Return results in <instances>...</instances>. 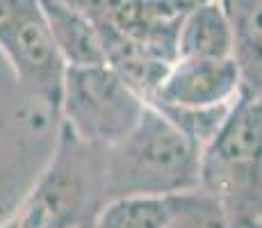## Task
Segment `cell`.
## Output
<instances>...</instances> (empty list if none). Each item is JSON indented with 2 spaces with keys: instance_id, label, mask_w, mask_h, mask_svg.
I'll return each instance as SVG.
<instances>
[{
  "instance_id": "9",
  "label": "cell",
  "mask_w": 262,
  "mask_h": 228,
  "mask_svg": "<svg viewBox=\"0 0 262 228\" xmlns=\"http://www.w3.org/2000/svg\"><path fill=\"white\" fill-rule=\"evenodd\" d=\"M230 55H233V25L219 0H210L183 14L178 28V57H230Z\"/></svg>"
},
{
  "instance_id": "4",
  "label": "cell",
  "mask_w": 262,
  "mask_h": 228,
  "mask_svg": "<svg viewBox=\"0 0 262 228\" xmlns=\"http://www.w3.org/2000/svg\"><path fill=\"white\" fill-rule=\"evenodd\" d=\"M146 100L110 64L67 69L59 116L80 139L100 149L130 133Z\"/></svg>"
},
{
  "instance_id": "18",
  "label": "cell",
  "mask_w": 262,
  "mask_h": 228,
  "mask_svg": "<svg viewBox=\"0 0 262 228\" xmlns=\"http://www.w3.org/2000/svg\"><path fill=\"white\" fill-rule=\"evenodd\" d=\"M219 3H221V5H224V7H226V5H228V3H230V0H219Z\"/></svg>"
},
{
  "instance_id": "3",
  "label": "cell",
  "mask_w": 262,
  "mask_h": 228,
  "mask_svg": "<svg viewBox=\"0 0 262 228\" xmlns=\"http://www.w3.org/2000/svg\"><path fill=\"white\" fill-rule=\"evenodd\" d=\"M105 203V149L62 123L53 158L14 215L23 228H75L94 224Z\"/></svg>"
},
{
  "instance_id": "17",
  "label": "cell",
  "mask_w": 262,
  "mask_h": 228,
  "mask_svg": "<svg viewBox=\"0 0 262 228\" xmlns=\"http://www.w3.org/2000/svg\"><path fill=\"white\" fill-rule=\"evenodd\" d=\"M75 228H94V224H84V226H75Z\"/></svg>"
},
{
  "instance_id": "15",
  "label": "cell",
  "mask_w": 262,
  "mask_h": 228,
  "mask_svg": "<svg viewBox=\"0 0 262 228\" xmlns=\"http://www.w3.org/2000/svg\"><path fill=\"white\" fill-rule=\"evenodd\" d=\"M0 228H23V226H21V221L16 219V215H12L7 221H3V224H0Z\"/></svg>"
},
{
  "instance_id": "16",
  "label": "cell",
  "mask_w": 262,
  "mask_h": 228,
  "mask_svg": "<svg viewBox=\"0 0 262 228\" xmlns=\"http://www.w3.org/2000/svg\"><path fill=\"white\" fill-rule=\"evenodd\" d=\"M244 228H262V221H251V224H246Z\"/></svg>"
},
{
  "instance_id": "2",
  "label": "cell",
  "mask_w": 262,
  "mask_h": 228,
  "mask_svg": "<svg viewBox=\"0 0 262 228\" xmlns=\"http://www.w3.org/2000/svg\"><path fill=\"white\" fill-rule=\"evenodd\" d=\"M230 228L262 221V96L242 89L224 126L201 151V182Z\"/></svg>"
},
{
  "instance_id": "12",
  "label": "cell",
  "mask_w": 262,
  "mask_h": 228,
  "mask_svg": "<svg viewBox=\"0 0 262 228\" xmlns=\"http://www.w3.org/2000/svg\"><path fill=\"white\" fill-rule=\"evenodd\" d=\"M235 100L233 103H224V105H212V108H167V105H155V108L167 116L180 133L185 137H189V139L203 151V146L208 144V141L219 133L221 126H224L226 116L230 114Z\"/></svg>"
},
{
  "instance_id": "13",
  "label": "cell",
  "mask_w": 262,
  "mask_h": 228,
  "mask_svg": "<svg viewBox=\"0 0 262 228\" xmlns=\"http://www.w3.org/2000/svg\"><path fill=\"white\" fill-rule=\"evenodd\" d=\"M167 228H230V224L214 199H210L205 192L194 190L178 194Z\"/></svg>"
},
{
  "instance_id": "10",
  "label": "cell",
  "mask_w": 262,
  "mask_h": 228,
  "mask_svg": "<svg viewBox=\"0 0 262 228\" xmlns=\"http://www.w3.org/2000/svg\"><path fill=\"white\" fill-rule=\"evenodd\" d=\"M233 57L242 71V89L262 96V0H230Z\"/></svg>"
},
{
  "instance_id": "6",
  "label": "cell",
  "mask_w": 262,
  "mask_h": 228,
  "mask_svg": "<svg viewBox=\"0 0 262 228\" xmlns=\"http://www.w3.org/2000/svg\"><path fill=\"white\" fill-rule=\"evenodd\" d=\"M87 14L100 34H119L146 46L160 57H178V28L183 14L160 0H62Z\"/></svg>"
},
{
  "instance_id": "8",
  "label": "cell",
  "mask_w": 262,
  "mask_h": 228,
  "mask_svg": "<svg viewBox=\"0 0 262 228\" xmlns=\"http://www.w3.org/2000/svg\"><path fill=\"white\" fill-rule=\"evenodd\" d=\"M41 9L67 69L107 64L100 32L87 14L62 0H41Z\"/></svg>"
},
{
  "instance_id": "14",
  "label": "cell",
  "mask_w": 262,
  "mask_h": 228,
  "mask_svg": "<svg viewBox=\"0 0 262 228\" xmlns=\"http://www.w3.org/2000/svg\"><path fill=\"white\" fill-rule=\"evenodd\" d=\"M160 3H162L164 7L173 9L176 14H185V12H189V9L199 7V5L210 3V0H160Z\"/></svg>"
},
{
  "instance_id": "7",
  "label": "cell",
  "mask_w": 262,
  "mask_h": 228,
  "mask_svg": "<svg viewBox=\"0 0 262 228\" xmlns=\"http://www.w3.org/2000/svg\"><path fill=\"white\" fill-rule=\"evenodd\" d=\"M242 94V71L235 57H176L153 105L167 108H212L233 103Z\"/></svg>"
},
{
  "instance_id": "11",
  "label": "cell",
  "mask_w": 262,
  "mask_h": 228,
  "mask_svg": "<svg viewBox=\"0 0 262 228\" xmlns=\"http://www.w3.org/2000/svg\"><path fill=\"white\" fill-rule=\"evenodd\" d=\"M178 196H133L103 205L94 228H167Z\"/></svg>"
},
{
  "instance_id": "1",
  "label": "cell",
  "mask_w": 262,
  "mask_h": 228,
  "mask_svg": "<svg viewBox=\"0 0 262 228\" xmlns=\"http://www.w3.org/2000/svg\"><path fill=\"white\" fill-rule=\"evenodd\" d=\"M201 149L155 105L146 103L137 123L105 149L107 203L133 196H178L199 190Z\"/></svg>"
},
{
  "instance_id": "5",
  "label": "cell",
  "mask_w": 262,
  "mask_h": 228,
  "mask_svg": "<svg viewBox=\"0 0 262 228\" xmlns=\"http://www.w3.org/2000/svg\"><path fill=\"white\" fill-rule=\"evenodd\" d=\"M0 53L30 96H34L48 112L59 114L67 64L53 42L41 0L30 3L0 32Z\"/></svg>"
}]
</instances>
